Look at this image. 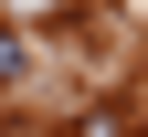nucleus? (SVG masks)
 <instances>
[{"instance_id": "obj_1", "label": "nucleus", "mask_w": 148, "mask_h": 137, "mask_svg": "<svg viewBox=\"0 0 148 137\" xmlns=\"http://www.w3.org/2000/svg\"><path fill=\"white\" fill-rule=\"evenodd\" d=\"M32 63V42H21V32H11V21H0V85H11V74H21Z\"/></svg>"}]
</instances>
